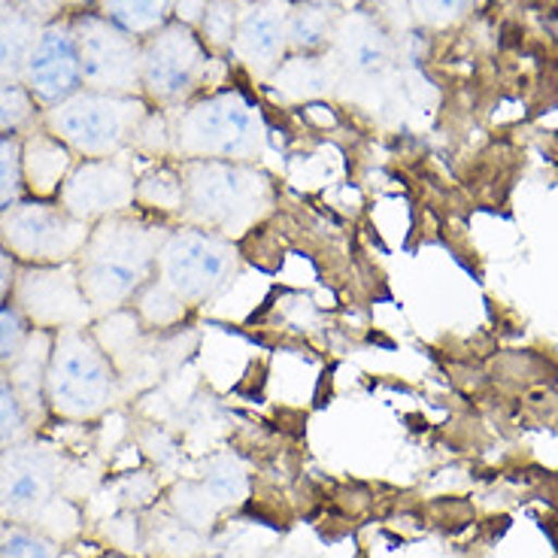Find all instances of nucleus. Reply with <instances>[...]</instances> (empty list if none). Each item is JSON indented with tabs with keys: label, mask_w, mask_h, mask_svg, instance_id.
<instances>
[{
	"label": "nucleus",
	"mask_w": 558,
	"mask_h": 558,
	"mask_svg": "<svg viewBox=\"0 0 558 558\" xmlns=\"http://www.w3.org/2000/svg\"><path fill=\"white\" fill-rule=\"evenodd\" d=\"M170 228V222L149 219L137 209L92 225L76 258V274L95 319L131 307L140 289L155 277L158 252Z\"/></svg>",
	"instance_id": "1"
},
{
	"label": "nucleus",
	"mask_w": 558,
	"mask_h": 558,
	"mask_svg": "<svg viewBox=\"0 0 558 558\" xmlns=\"http://www.w3.org/2000/svg\"><path fill=\"white\" fill-rule=\"evenodd\" d=\"M0 517L43 531L58 544L85 534L83 504L68 498L61 452L43 434L0 449Z\"/></svg>",
	"instance_id": "2"
},
{
	"label": "nucleus",
	"mask_w": 558,
	"mask_h": 558,
	"mask_svg": "<svg viewBox=\"0 0 558 558\" xmlns=\"http://www.w3.org/2000/svg\"><path fill=\"white\" fill-rule=\"evenodd\" d=\"M122 374L88 328L52 335L46 407L56 422H104L122 401Z\"/></svg>",
	"instance_id": "3"
},
{
	"label": "nucleus",
	"mask_w": 558,
	"mask_h": 558,
	"mask_svg": "<svg viewBox=\"0 0 558 558\" xmlns=\"http://www.w3.org/2000/svg\"><path fill=\"white\" fill-rule=\"evenodd\" d=\"M180 168L185 182L182 219L189 225L238 238L274 204V182L252 161L185 158Z\"/></svg>",
	"instance_id": "4"
},
{
	"label": "nucleus",
	"mask_w": 558,
	"mask_h": 558,
	"mask_svg": "<svg viewBox=\"0 0 558 558\" xmlns=\"http://www.w3.org/2000/svg\"><path fill=\"white\" fill-rule=\"evenodd\" d=\"M173 116V161L225 158L252 161L265 146V119L240 88H213Z\"/></svg>",
	"instance_id": "5"
},
{
	"label": "nucleus",
	"mask_w": 558,
	"mask_h": 558,
	"mask_svg": "<svg viewBox=\"0 0 558 558\" xmlns=\"http://www.w3.org/2000/svg\"><path fill=\"white\" fill-rule=\"evenodd\" d=\"M153 104L143 95H112L80 88L76 95L43 110L40 125L68 143L76 158H112L134 149L137 131Z\"/></svg>",
	"instance_id": "6"
},
{
	"label": "nucleus",
	"mask_w": 558,
	"mask_h": 558,
	"mask_svg": "<svg viewBox=\"0 0 558 558\" xmlns=\"http://www.w3.org/2000/svg\"><path fill=\"white\" fill-rule=\"evenodd\" d=\"M225 58L209 52L195 28L170 22L140 43V95L158 110H177L213 92L209 73Z\"/></svg>",
	"instance_id": "7"
},
{
	"label": "nucleus",
	"mask_w": 558,
	"mask_h": 558,
	"mask_svg": "<svg viewBox=\"0 0 558 558\" xmlns=\"http://www.w3.org/2000/svg\"><path fill=\"white\" fill-rule=\"evenodd\" d=\"M238 270V243L225 234L197 228V225H173L158 252L155 277L180 294L185 307L207 304L222 292L228 279Z\"/></svg>",
	"instance_id": "8"
},
{
	"label": "nucleus",
	"mask_w": 558,
	"mask_h": 558,
	"mask_svg": "<svg viewBox=\"0 0 558 558\" xmlns=\"http://www.w3.org/2000/svg\"><path fill=\"white\" fill-rule=\"evenodd\" d=\"M92 225L70 216L58 201L22 197L0 213V243L19 265H73Z\"/></svg>",
	"instance_id": "9"
},
{
	"label": "nucleus",
	"mask_w": 558,
	"mask_h": 558,
	"mask_svg": "<svg viewBox=\"0 0 558 558\" xmlns=\"http://www.w3.org/2000/svg\"><path fill=\"white\" fill-rule=\"evenodd\" d=\"M10 301L37 331H64V328H88L95 322V310L83 292V282L73 265H19Z\"/></svg>",
	"instance_id": "10"
},
{
	"label": "nucleus",
	"mask_w": 558,
	"mask_h": 558,
	"mask_svg": "<svg viewBox=\"0 0 558 558\" xmlns=\"http://www.w3.org/2000/svg\"><path fill=\"white\" fill-rule=\"evenodd\" d=\"M80 68H83V88L112 92V95H140V40L98 10L70 15Z\"/></svg>",
	"instance_id": "11"
},
{
	"label": "nucleus",
	"mask_w": 558,
	"mask_h": 558,
	"mask_svg": "<svg viewBox=\"0 0 558 558\" xmlns=\"http://www.w3.org/2000/svg\"><path fill=\"white\" fill-rule=\"evenodd\" d=\"M137 173L131 153L112 158H80L58 195V204L85 225L131 213Z\"/></svg>",
	"instance_id": "12"
},
{
	"label": "nucleus",
	"mask_w": 558,
	"mask_h": 558,
	"mask_svg": "<svg viewBox=\"0 0 558 558\" xmlns=\"http://www.w3.org/2000/svg\"><path fill=\"white\" fill-rule=\"evenodd\" d=\"M22 83L28 85L43 110L56 107L70 95L83 88V68H80V49L73 37V25L61 19L56 25H46L31 46L28 61L22 70Z\"/></svg>",
	"instance_id": "13"
},
{
	"label": "nucleus",
	"mask_w": 558,
	"mask_h": 558,
	"mask_svg": "<svg viewBox=\"0 0 558 558\" xmlns=\"http://www.w3.org/2000/svg\"><path fill=\"white\" fill-rule=\"evenodd\" d=\"M292 0H250L240 10L238 40L231 58L258 80H270L289 56Z\"/></svg>",
	"instance_id": "14"
},
{
	"label": "nucleus",
	"mask_w": 558,
	"mask_h": 558,
	"mask_svg": "<svg viewBox=\"0 0 558 558\" xmlns=\"http://www.w3.org/2000/svg\"><path fill=\"white\" fill-rule=\"evenodd\" d=\"M391 52H395L391 34L379 22L377 13L364 7H352L340 13L335 43L328 49L337 70H343L349 76H377L389 68Z\"/></svg>",
	"instance_id": "15"
},
{
	"label": "nucleus",
	"mask_w": 558,
	"mask_h": 558,
	"mask_svg": "<svg viewBox=\"0 0 558 558\" xmlns=\"http://www.w3.org/2000/svg\"><path fill=\"white\" fill-rule=\"evenodd\" d=\"M80 158L73 155L68 143L37 125L22 137V182H25V197L37 201H58L70 170Z\"/></svg>",
	"instance_id": "16"
},
{
	"label": "nucleus",
	"mask_w": 558,
	"mask_h": 558,
	"mask_svg": "<svg viewBox=\"0 0 558 558\" xmlns=\"http://www.w3.org/2000/svg\"><path fill=\"white\" fill-rule=\"evenodd\" d=\"M49 355H52V335L49 331H37L19 352L13 364H7V377L19 391L22 404L28 410L31 422H34V434L40 432L49 422V407H46V374H49Z\"/></svg>",
	"instance_id": "17"
},
{
	"label": "nucleus",
	"mask_w": 558,
	"mask_h": 558,
	"mask_svg": "<svg viewBox=\"0 0 558 558\" xmlns=\"http://www.w3.org/2000/svg\"><path fill=\"white\" fill-rule=\"evenodd\" d=\"M134 209L158 219V222H173L185 213V182H182L180 161L165 158L153 161L146 170L137 173V192H134Z\"/></svg>",
	"instance_id": "18"
},
{
	"label": "nucleus",
	"mask_w": 558,
	"mask_h": 558,
	"mask_svg": "<svg viewBox=\"0 0 558 558\" xmlns=\"http://www.w3.org/2000/svg\"><path fill=\"white\" fill-rule=\"evenodd\" d=\"M340 13V7L294 3L289 15V56H328Z\"/></svg>",
	"instance_id": "19"
},
{
	"label": "nucleus",
	"mask_w": 558,
	"mask_h": 558,
	"mask_svg": "<svg viewBox=\"0 0 558 558\" xmlns=\"http://www.w3.org/2000/svg\"><path fill=\"white\" fill-rule=\"evenodd\" d=\"M95 10L140 43L173 22V0H98Z\"/></svg>",
	"instance_id": "20"
},
{
	"label": "nucleus",
	"mask_w": 558,
	"mask_h": 558,
	"mask_svg": "<svg viewBox=\"0 0 558 558\" xmlns=\"http://www.w3.org/2000/svg\"><path fill=\"white\" fill-rule=\"evenodd\" d=\"M331 70L335 64H328L325 56H286L277 73L270 76V83L292 98H316L322 92H328Z\"/></svg>",
	"instance_id": "21"
},
{
	"label": "nucleus",
	"mask_w": 558,
	"mask_h": 558,
	"mask_svg": "<svg viewBox=\"0 0 558 558\" xmlns=\"http://www.w3.org/2000/svg\"><path fill=\"white\" fill-rule=\"evenodd\" d=\"M43 122V107L22 80H0V137H25Z\"/></svg>",
	"instance_id": "22"
},
{
	"label": "nucleus",
	"mask_w": 558,
	"mask_h": 558,
	"mask_svg": "<svg viewBox=\"0 0 558 558\" xmlns=\"http://www.w3.org/2000/svg\"><path fill=\"white\" fill-rule=\"evenodd\" d=\"M37 34H40L37 25H31L28 19L3 7V13H0V80H22V70H25Z\"/></svg>",
	"instance_id": "23"
},
{
	"label": "nucleus",
	"mask_w": 558,
	"mask_h": 558,
	"mask_svg": "<svg viewBox=\"0 0 558 558\" xmlns=\"http://www.w3.org/2000/svg\"><path fill=\"white\" fill-rule=\"evenodd\" d=\"M240 10H243L240 0H207V10L195 31L216 58H231V49L238 40Z\"/></svg>",
	"instance_id": "24"
},
{
	"label": "nucleus",
	"mask_w": 558,
	"mask_h": 558,
	"mask_svg": "<svg viewBox=\"0 0 558 558\" xmlns=\"http://www.w3.org/2000/svg\"><path fill=\"white\" fill-rule=\"evenodd\" d=\"M131 310L137 313L146 328H173L177 322H182L189 307L182 304L180 294H173L161 279L153 277L131 301Z\"/></svg>",
	"instance_id": "25"
},
{
	"label": "nucleus",
	"mask_w": 558,
	"mask_h": 558,
	"mask_svg": "<svg viewBox=\"0 0 558 558\" xmlns=\"http://www.w3.org/2000/svg\"><path fill=\"white\" fill-rule=\"evenodd\" d=\"M61 553L64 544L56 537L0 517V558H61Z\"/></svg>",
	"instance_id": "26"
},
{
	"label": "nucleus",
	"mask_w": 558,
	"mask_h": 558,
	"mask_svg": "<svg viewBox=\"0 0 558 558\" xmlns=\"http://www.w3.org/2000/svg\"><path fill=\"white\" fill-rule=\"evenodd\" d=\"M31 434H34V422H31L28 410L7 377V371L0 367V449L22 444Z\"/></svg>",
	"instance_id": "27"
},
{
	"label": "nucleus",
	"mask_w": 558,
	"mask_h": 558,
	"mask_svg": "<svg viewBox=\"0 0 558 558\" xmlns=\"http://www.w3.org/2000/svg\"><path fill=\"white\" fill-rule=\"evenodd\" d=\"M201 486L207 488V495L213 501L225 507V504H238L246 495V474L240 471V464L231 459H216L204 471Z\"/></svg>",
	"instance_id": "28"
},
{
	"label": "nucleus",
	"mask_w": 558,
	"mask_h": 558,
	"mask_svg": "<svg viewBox=\"0 0 558 558\" xmlns=\"http://www.w3.org/2000/svg\"><path fill=\"white\" fill-rule=\"evenodd\" d=\"M25 197L22 182V140L0 137V213Z\"/></svg>",
	"instance_id": "29"
},
{
	"label": "nucleus",
	"mask_w": 558,
	"mask_h": 558,
	"mask_svg": "<svg viewBox=\"0 0 558 558\" xmlns=\"http://www.w3.org/2000/svg\"><path fill=\"white\" fill-rule=\"evenodd\" d=\"M31 335H34L31 322L15 310L13 301H3L0 304V367H7L19 359V352L25 349Z\"/></svg>",
	"instance_id": "30"
},
{
	"label": "nucleus",
	"mask_w": 558,
	"mask_h": 558,
	"mask_svg": "<svg viewBox=\"0 0 558 558\" xmlns=\"http://www.w3.org/2000/svg\"><path fill=\"white\" fill-rule=\"evenodd\" d=\"M476 0H407L410 13L425 28H447L474 10Z\"/></svg>",
	"instance_id": "31"
},
{
	"label": "nucleus",
	"mask_w": 558,
	"mask_h": 558,
	"mask_svg": "<svg viewBox=\"0 0 558 558\" xmlns=\"http://www.w3.org/2000/svg\"><path fill=\"white\" fill-rule=\"evenodd\" d=\"M3 7L19 13L22 19H28L31 25H37V28L56 25V22H61V19H68L70 15L64 0H7Z\"/></svg>",
	"instance_id": "32"
},
{
	"label": "nucleus",
	"mask_w": 558,
	"mask_h": 558,
	"mask_svg": "<svg viewBox=\"0 0 558 558\" xmlns=\"http://www.w3.org/2000/svg\"><path fill=\"white\" fill-rule=\"evenodd\" d=\"M15 274H19V262H15L10 250L0 243V304L3 301H10V294H13L15 286Z\"/></svg>",
	"instance_id": "33"
},
{
	"label": "nucleus",
	"mask_w": 558,
	"mask_h": 558,
	"mask_svg": "<svg viewBox=\"0 0 558 558\" xmlns=\"http://www.w3.org/2000/svg\"><path fill=\"white\" fill-rule=\"evenodd\" d=\"M204 10H207V0H173V22H182V25H189V28H197Z\"/></svg>",
	"instance_id": "34"
},
{
	"label": "nucleus",
	"mask_w": 558,
	"mask_h": 558,
	"mask_svg": "<svg viewBox=\"0 0 558 558\" xmlns=\"http://www.w3.org/2000/svg\"><path fill=\"white\" fill-rule=\"evenodd\" d=\"M64 3H68L70 15L85 13V10H95L98 7V0H64Z\"/></svg>",
	"instance_id": "35"
},
{
	"label": "nucleus",
	"mask_w": 558,
	"mask_h": 558,
	"mask_svg": "<svg viewBox=\"0 0 558 558\" xmlns=\"http://www.w3.org/2000/svg\"><path fill=\"white\" fill-rule=\"evenodd\" d=\"M292 3H313V7H340V0H292ZM343 10V7H340Z\"/></svg>",
	"instance_id": "36"
},
{
	"label": "nucleus",
	"mask_w": 558,
	"mask_h": 558,
	"mask_svg": "<svg viewBox=\"0 0 558 558\" xmlns=\"http://www.w3.org/2000/svg\"><path fill=\"white\" fill-rule=\"evenodd\" d=\"M364 3H367V0H340V7H343V10H352V7H364Z\"/></svg>",
	"instance_id": "37"
},
{
	"label": "nucleus",
	"mask_w": 558,
	"mask_h": 558,
	"mask_svg": "<svg viewBox=\"0 0 558 558\" xmlns=\"http://www.w3.org/2000/svg\"><path fill=\"white\" fill-rule=\"evenodd\" d=\"M240 3H250V0H240Z\"/></svg>",
	"instance_id": "38"
}]
</instances>
